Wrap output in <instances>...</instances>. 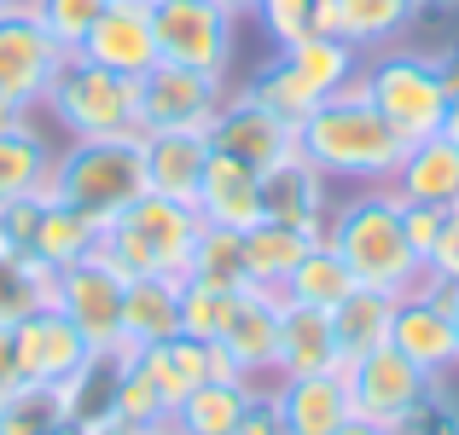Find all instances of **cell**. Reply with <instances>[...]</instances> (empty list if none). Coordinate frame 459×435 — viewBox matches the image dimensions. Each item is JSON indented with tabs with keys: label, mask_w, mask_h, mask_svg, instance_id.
I'll use <instances>...</instances> for the list:
<instances>
[{
	"label": "cell",
	"mask_w": 459,
	"mask_h": 435,
	"mask_svg": "<svg viewBox=\"0 0 459 435\" xmlns=\"http://www.w3.org/2000/svg\"><path fill=\"white\" fill-rule=\"evenodd\" d=\"M297 151H303L325 180H343V186H390L395 168H402L407 140L378 116V105L360 93V81H349L343 93L320 99L303 116Z\"/></svg>",
	"instance_id": "1"
},
{
	"label": "cell",
	"mask_w": 459,
	"mask_h": 435,
	"mask_svg": "<svg viewBox=\"0 0 459 435\" xmlns=\"http://www.w3.org/2000/svg\"><path fill=\"white\" fill-rule=\"evenodd\" d=\"M325 244L343 256L355 285L407 296V290L425 279V261H419L413 238H407V203L395 198V186H360L355 198L332 203Z\"/></svg>",
	"instance_id": "2"
},
{
	"label": "cell",
	"mask_w": 459,
	"mask_h": 435,
	"mask_svg": "<svg viewBox=\"0 0 459 435\" xmlns=\"http://www.w3.org/2000/svg\"><path fill=\"white\" fill-rule=\"evenodd\" d=\"M198 233L204 221L192 203L163 198V192H140L123 215H111L100 226V256L123 279H186Z\"/></svg>",
	"instance_id": "3"
},
{
	"label": "cell",
	"mask_w": 459,
	"mask_h": 435,
	"mask_svg": "<svg viewBox=\"0 0 459 435\" xmlns=\"http://www.w3.org/2000/svg\"><path fill=\"white\" fill-rule=\"evenodd\" d=\"M146 186V140L117 134V140H65L53 151V175H47V198L82 209L88 221H111Z\"/></svg>",
	"instance_id": "4"
},
{
	"label": "cell",
	"mask_w": 459,
	"mask_h": 435,
	"mask_svg": "<svg viewBox=\"0 0 459 435\" xmlns=\"http://www.w3.org/2000/svg\"><path fill=\"white\" fill-rule=\"evenodd\" d=\"M360 93L378 105V116L395 128L407 145L442 134L448 116V88H442L437 53H407V47H378L360 64Z\"/></svg>",
	"instance_id": "5"
},
{
	"label": "cell",
	"mask_w": 459,
	"mask_h": 435,
	"mask_svg": "<svg viewBox=\"0 0 459 435\" xmlns=\"http://www.w3.org/2000/svg\"><path fill=\"white\" fill-rule=\"evenodd\" d=\"M41 116L58 128L65 140H117V134H140L134 116V81L100 70L93 58L70 53L58 64L53 88H47Z\"/></svg>",
	"instance_id": "6"
},
{
	"label": "cell",
	"mask_w": 459,
	"mask_h": 435,
	"mask_svg": "<svg viewBox=\"0 0 459 435\" xmlns=\"http://www.w3.org/2000/svg\"><path fill=\"white\" fill-rule=\"evenodd\" d=\"M152 30H157V58L204 70V76H215V81L233 76L238 18L221 6V0H157Z\"/></svg>",
	"instance_id": "7"
},
{
	"label": "cell",
	"mask_w": 459,
	"mask_h": 435,
	"mask_svg": "<svg viewBox=\"0 0 459 435\" xmlns=\"http://www.w3.org/2000/svg\"><path fill=\"white\" fill-rule=\"evenodd\" d=\"M65 58L70 53L41 30V18L30 6H0V105L41 116L47 88H53Z\"/></svg>",
	"instance_id": "8"
},
{
	"label": "cell",
	"mask_w": 459,
	"mask_h": 435,
	"mask_svg": "<svg viewBox=\"0 0 459 435\" xmlns=\"http://www.w3.org/2000/svg\"><path fill=\"white\" fill-rule=\"evenodd\" d=\"M123 296H128V279L100 250L76 268H58V285H53V308L88 337L93 354H117V360H123Z\"/></svg>",
	"instance_id": "9"
},
{
	"label": "cell",
	"mask_w": 459,
	"mask_h": 435,
	"mask_svg": "<svg viewBox=\"0 0 459 435\" xmlns=\"http://www.w3.org/2000/svg\"><path fill=\"white\" fill-rule=\"evenodd\" d=\"M343 383H349V406H355V418L384 424V430H395L430 389H437V378H430V371H419L395 343H384V348H372V354L349 360V366H343Z\"/></svg>",
	"instance_id": "10"
},
{
	"label": "cell",
	"mask_w": 459,
	"mask_h": 435,
	"mask_svg": "<svg viewBox=\"0 0 459 435\" xmlns=\"http://www.w3.org/2000/svg\"><path fill=\"white\" fill-rule=\"evenodd\" d=\"M221 99H227V81L204 76V70H186V64H169V58H157L134 81L140 134H152V128H210Z\"/></svg>",
	"instance_id": "11"
},
{
	"label": "cell",
	"mask_w": 459,
	"mask_h": 435,
	"mask_svg": "<svg viewBox=\"0 0 459 435\" xmlns=\"http://www.w3.org/2000/svg\"><path fill=\"white\" fill-rule=\"evenodd\" d=\"M210 145L227 157H238V163H250L256 175H268L273 163H285V157H297V128L285 123V116H273L262 99H250L245 88H227L221 111H215L210 123Z\"/></svg>",
	"instance_id": "12"
},
{
	"label": "cell",
	"mask_w": 459,
	"mask_h": 435,
	"mask_svg": "<svg viewBox=\"0 0 459 435\" xmlns=\"http://www.w3.org/2000/svg\"><path fill=\"white\" fill-rule=\"evenodd\" d=\"M12 354H18V378L23 383H47V389H58V383H70L93 360V348H88V337H82L76 325L47 302V308H35L30 320L12 325Z\"/></svg>",
	"instance_id": "13"
},
{
	"label": "cell",
	"mask_w": 459,
	"mask_h": 435,
	"mask_svg": "<svg viewBox=\"0 0 459 435\" xmlns=\"http://www.w3.org/2000/svg\"><path fill=\"white\" fill-rule=\"evenodd\" d=\"M215 343L233 354V366L250 383H273V360H280V290H262V285L233 290Z\"/></svg>",
	"instance_id": "14"
},
{
	"label": "cell",
	"mask_w": 459,
	"mask_h": 435,
	"mask_svg": "<svg viewBox=\"0 0 459 435\" xmlns=\"http://www.w3.org/2000/svg\"><path fill=\"white\" fill-rule=\"evenodd\" d=\"M82 58H93L111 76L140 81L157 64V30H152V6H134V0H111L100 12V23L88 30V41L76 47Z\"/></svg>",
	"instance_id": "15"
},
{
	"label": "cell",
	"mask_w": 459,
	"mask_h": 435,
	"mask_svg": "<svg viewBox=\"0 0 459 435\" xmlns=\"http://www.w3.org/2000/svg\"><path fill=\"white\" fill-rule=\"evenodd\" d=\"M390 343L402 348L419 371H430V378H448V371L459 366V337H454L448 308H437V302H430L419 285L407 290V296H395Z\"/></svg>",
	"instance_id": "16"
},
{
	"label": "cell",
	"mask_w": 459,
	"mask_h": 435,
	"mask_svg": "<svg viewBox=\"0 0 459 435\" xmlns=\"http://www.w3.org/2000/svg\"><path fill=\"white\" fill-rule=\"evenodd\" d=\"M273 406L285 418V435H337L355 418L343 371H308V378H273Z\"/></svg>",
	"instance_id": "17"
},
{
	"label": "cell",
	"mask_w": 459,
	"mask_h": 435,
	"mask_svg": "<svg viewBox=\"0 0 459 435\" xmlns=\"http://www.w3.org/2000/svg\"><path fill=\"white\" fill-rule=\"evenodd\" d=\"M204 226H227V233H250L262 221V175L250 163L227 151H210V168H204V186L192 198Z\"/></svg>",
	"instance_id": "18"
},
{
	"label": "cell",
	"mask_w": 459,
	"mask_h": 435,
	"mask_svg": "<svg viewBox=\"0 0 459 435\" xmlns=\"http://www.w3.org/2000/svg\"><path fill=\"white\" fill-rule=\"evenodd\" d=\"M262 215H273V221H291V226H303V233H320V238H325V215H332V180H325L303 151L285 157V163H273L268 175H262Z\"/></svg>",
	"instance_id": "19"
},
{
	"label": "cell",
	"mask_w": 459,
	"mask_h": 435,
	"mask_svg": "<svg viewBox=\"0 0 459 435\" xmlns=\"http://www.w3.org/2000/svg\"><path fill=\"white\" fill-rule=\"evenodd\" d=\"M146 140V186L163 198L192 203L204 186V168H210V128H152Z\"/></svg>",
	"instance_id": "20"
},
{
	"label": "cell",
	"mask_w": 459,
	"mask_h": 435,
	"mask_svg": "<svg viewBox=\"0 0 459 435\" xmlns=\"http://www.w3.org/2000/svg\"><path fill=\"white\" fill-rule=\"evenodd\" d=\"M395 198L402 203H430V209H454L459 203V145L448 134L413 140L395 168Z\"/></svg>",
	"instance_id": "21"
},
{
	"label": "cell",
	"mask_w": 459,
	"mask_h": 435,
	"mask_svg": "<svg viewBox=\"0 0 459 435\" xmlns=\"http://www.w3.org/2000/svg\"><path fill=\"white\" fill-rule=\"evenodd\" d=\"M308 371H343L332 313L297 308V302L280 296V360H273V378H308Z\"/></svg>",
	"instance_id": "22"
},
{
	"label": "cell",
	"mask_w": 459,
	"mask_h": 435,
	"mask_svg": "<svg viewBox=\"0 0 459 435\" xmlns=\"http://www.w3.org/2000/svg\"><path fill=\"white\" fill-rule=\"evenodd\" d=\"M180 337V279H128L123 296V360Z\"/></svg>",
	"instance_id": "23"
},
{
	"label": "cell",
	"mask_w": 459,
	"mask_h": 435,
	"mask_svg": "<svg viewBox=\"0 0 459 435\" xmlns=\"http://www.w3.org/2000/svg\"><path fill=\"white\" fill-rule=\"evenodd\" d=\"M53 151H58V145L41 134V123H35V116H18V123L0 128V203H18V198L47 192Z\"/></svg>",
	"instance_id": "24"
},
{
	"label": "cell",
	"mask_w": 459,
	"mask_h": 435,
	"mask_svg": "<svg viewBox=\"0 0 459 435\" xmlns=\"http://www.w3.org/2000/svg\"><path fill=\"white\" fill-rule=\"evenodd\" d=\"M314 244H320V233H303V226H291V221L262 215V221L245 233V279L262 285V290H280Z\"/></svg>",
	"instance_id": "25"
},
{
	"label": "cell",
	"mask_w": 459,
	"mask_h": 435,
	"mask_svg": "<svg viewBox=\"0 0 459 435\" xmlns=\"http://www.w3.org/2000/svg\"><path fill=\"white\" fill-rule=\"evenodd\" d=\"M250 395H256V383H245V378H233V383L227 378H204L198 389L175 406L169 435H238V418H245Z\"/></svg>",
	"instance_id": "26"
},
{
	"label": "cell",
	"mask_w": 459,
	"mask_h": 435,
	"mask_svg": "<svg viewBox=\"0 0 459 435\" xmlns=\"http://www.w3.org/2000/svg\"><path fill=\"white\" fill-rule=\"evenodd\" d=\"M390 320H395V296H390V290H372V285L349 290V296L332 308V337H337L343 366L390 343Z\"/></svg>",
	"instance_id": "27"
},
{
	"label": "cell",
	"mask_w": 459,
	"mask_h": 435,
	"mask_svg": "<svg viewBox=\"0 0 459 435\" xmlns=\"http://www.w3.org/2000/svg\"><path fill=\"white\" fill-rule=\"evenodd\" d=\"M273 53H285V64H291L320 99H332L349 81H360V64H367V53H360L355 41H343V35H308V41L273 47Z\"/></svg>",
	"instance_id": "28"
},
{
	"label": "cell",
	"mask_w": 459,
	"mask_h": 435,
	"mask_svg": "<svg viewBox=\"0 0 459 435\" xmlns=\"http://www.w3.org/2000/svg\"><path fill=\"white\" fill-rule=\"evenodd\" d=\"M419 23V0H332V35L355 41L360 53L402 41Z\"/></svg>",
	"instance_id": "29"
},
{
	"label": "cell",
	"mask_w": 459,
	"mask_h": 435,
	"mask_svg": "<svg viewBox=\"0 0 459 435\" xmlns=\"http://www.w3.org/2000/svg\"><path fill=\"white\" fill-rule=\"evenodd\" d=\"M93 250H100V221H88L82 209H70V203L47 198L41 203V221H35V244L30 256L47 261V268H76V261H88Z\"/></svg>",
	"instance_id": "30"
},
{
	"label": "cell",
	"mask_w": 459,
	"mask_h": 435,
	"mask_svg": "<svg viewBox=\"0 0 459 435\" xmlns=\"http://www.w3.org/2000/svg\"><path fill=\"white\" fill-rule=\"evenodd\" d=\"M134 360L146 366V378L157 383V389H163L169 418H175V406L210 378V343H198V337H186V331L169 337V343H157V348H140Z\"/></svg>",
	"instance_id": "31"
},
{
	"label": "cell",
	"mask_w": 459,
	"mask_h": 435,
	"mask_svg": "<svg viewBox=\"0 0 459 435\" xmlns=\"http://www.w3.org/2000/svg\"><path fill=\"white\" fill-rule=\"evenodd\" d=\"M349 290H355V273H349V268H343V256H337V250L320 238V244H314L308 256L291 268V279L280 285V296H285V302H297V308H320V313H332L337 302L349 296Z\"/></svg>",
	"instance_id": "32"
},
{
	"label": "cell",
	"mask_w": 459,
	"mask_h": 435,
	"mask_svg": "<svg viewBox=\"0 0 459 435\" xmlns=\"http://www.w3.org/2000/svg\"><path fill=\"white\" fill-rule=\"evenodd\" d=\"M53 285H58V273L47 268V261L18 256V250L0 244V325H18V320H30L35 308H47V302H53Z\"/></svg>",
	"instance_id": "33"
},
{
	"label": "cell",
	"mask_w": 459,
	"mask_h": 435,
	"mask_svg": "<svg viewBox=\"0 0 459 435\" xmlns=\"http://www.w3.org/2000/svg\"><path fill=\"white\" fill-rule=\"evenodd\" d=\"M117 424H128L134 435H169V401L163 389L146 378V366H140L134 354L123 360V371H117V406H111Z\"/></svg>",
	"instance_id": "34"
},
{
	"label": "cell",
	"mask_w": 459,
	"mask_h": 435,
	"mask_svg": "<svg viewBox=\"0 0 459 435\" xmlns=\"http://www.w3.org/2000/svg\"><path fill=\"white\" fill-rule=\"evenodd\" d=\"M245 93H250V99H262L273 116H285L291 128H303V116L320 105V93H314L308 81L297 76L291 64H285V53H273L268 64H256V76L245 81Z\"/></svg>",
	"instance_id": "35"
},
{
	"label": "cell",
	"mask_w": 459,
	"mask_h": 435,
	"mask_svg": "<svg viewBox=\"0 0 459 435\" xmlns=\"http://www.w3.org/2000/svg\"><path fill=\"white\" fill-rule=\"evenodd\" d=\"M186 279H204L215 290H238L245 279V233H227V226H204L198 244H192V268Z\"/></svg>",
	"instance_id": "36"
},
{
	"label": "cell",
	"mask_w": 459,
	"mask_h": 435,
	"mask_svg": "<svg viewBox=\"0 0 459 435\" xmlns=\"http://www.w3.org/2000/svg\"><path fill=\"white\" fill-rule=\"evenodd\" d=\"M58 424H65V395L47 383H18L0 406V435H53Z\"/></svg>",
	"instance_id": "37"
},
{
	"label": "cell",
	"mask_w": 459,
	"mask_h": 435,
	"mask_svg": "<svg viewBox=\"0 0 459 435\" xmlns=\"http://www.w3.org/2000/svg\"><path fill=\"white\" fill-rule=\"evenodd\" d=\"M256 23L268 30L273 47L308 41V35H332V0H262Z\"/></svg>",
	"instance_id": "38"
},
{
	"label": "cell",
	"mask_w": 459,
	"mask_h": 435,
	"mask_svg": "<svg viewBox=\"0 0 459 435\" xmlns=\"http://www.w3.org/2000/svg\"><path fill=\"white\" fill-rule=\"evenodd\" d=\"M105 6H111V0H30V12L41 18V30L53 35L65 53H76V47L88 41V30L100 23Z\"/></svg>",
	"instance_id": "39"
},
{
	"label": "cell",
	"mask_w": 459,
	"mask_h": 435,
	"mask_svg": "<svg viewBox=\"0 0 459 435\" xmlns=\"http://www.w3.org/2000/svg\"><path fill=\"white\" fill-rule=\"evenodd\" d=\"M227 302H233V290H215L204 279H180V331L198 337V343H215V331L227 320Z\"/></svg>",
	"instance_id": "40"
},
{
	"label": "cell",
	"mask_w": 459,
	"mask_h": 435,
	"mask_svg": "<svg viewBox=\"0 0 459 435\" xmlns=\"http://www.w3.org/2000/svg\"><path fill=\"white\" fill-rule=\"evenodd\" d=\"M395 435H459V401L442 389V378H437V389H430L425 401L395 424Z\"/></svg>",
	"instance_id": "41"
},
{
	"label": "cell",
	"mask_w": 459,
	"mask_h": 435,
	"mask_svg": "<svg viewBox=\"0 0 459 435\" xmlns=\"http://www.w3.org/2000/svg\"><path fill=\"white\" fill-rule=\"evenodd\" d=\"M425 273H430V279H454V285H459V203L442 215L437 244L425 250Z\"/></svg>",
	"instance_id": "42"
},
{
	"label": "cell",
	"mask_w": 459,
	"mask_h": 435,
	"mask_svg": "<svg viewBox=\"0 0 459 435\" xmlns=\"http://www.w3.org/2000/svg\"><path fill=\"white\" fill-rule=\"evenodd\" d=\"M238 435H285V418H280V406H273V389H262V383H256L245 418H238Z\"/></svg>",
	"instance_id": "43"
},
{
	"label": "cell",
	"mask_w": 459,
	"mask_h": 435,
	"mask_svg": "<svg viewBox=\"0 0 459 435\" xmlns=\"http://www.w3.org/2000/svg\"><path fill=\"white\" fill-rule=\"evenodd\" d=\"M442 215H448V209H430V203H407V238H413L419 261H425V250L437 244V233H442Z\"/></svg>",
	"instance_id": "44"
},
{
	"label": "cell",
	"mask_w": 459,
	"mask_h": 435,
	"mask_svg": "<svg viewBox=\"0 0 459 435\" xmlns=\"http://www.w3.org/2000/svg\"><path fill=\"white\" fill-rule=\"evenodd\" d=\"M18 354H12V325H0V406L12 401V389H18Z\"/></svg>",
	"instance_id": "45"
},
{
	"label": "cell",
	"mask_w": 459,
	"mask_h": 435,
	"mask_svg": "<svg viewBox=\"0 0 459 435\" xmlns=\"http://www.w3.org/2000/svg\"><path fill=\"white\" fill-rule=\"evenodd\" d=\"M419 290H425V296L437 302V308H448L454 337H459V285H454V279H430V273H425V279H419Z\"/></svg>",
	"instance_id": "46"
},
{
	"label": "cell",
	"mask_w": 459,
	"mask_h": 435,
	"mask_svg": "<svg viewBox=\"0 0 459 435\" xmlns=\"http://www.w3.org/2000/svg\"><path fill=\"white\" fill-rule=\"evenodd\" d=\"M437 70H442V88H448V99H459V41H448V53H437Z\"/></svg>",
	"instance_id": "47"
},
{
	"label": "cell",
	"mask_w": 459,
	"mask_h": 435,
	"mask_svg": "<svg viewBox=\"0 0 459 435\" xmlns=\"http://www.w3.org/2000/svg\"><path fill=\"white\" fill-rule=\"evenodd\" d=\"M337 435H395V430H384V424H367V418H349Z\"/></svg>",
	"instance_id": "48"
},
{
	"label": "cell",
	"mask_w": 459,
	"mask_h": 435,
	"mask_svg": "<svg viewBox=\"0 0 459 435\" xmlns=\"http://www.w3.org/2000/svg\"><path fill=\"white\" fill-rule=\"evenodd\" d=\"M221 6H227V12H233V18H238V23H245V18H256V12H262V0H221Z\"/></svg>",
	"instance_id": "49"
},
{
	"label": "cell",
	"mask_w": 459,
	"mask_h": 435,
	"mask_svg": "<svg viewBox=\"0 0 459 435\" xmlns=\"http://www.w3.org/2000/svg\"><path fill=\"white\" fill-rule=\"evenodd\" d=\"M442 134L459 145V99H448V116H442Z\"/></svg>",
	"instance_id": "50"
},
{
	"label": "cell",
	"mask_w": 459,
	"mask_h": 435,
	"mask_svg": "<svg viewBox=\"0 0 459 435\" xmlns=\"http://www.w3.org/2000/svg\"><path fill=\"white\" fill-rule=\"evenodd\" d=\"M419 12H459V0H419Z\"/></svg>",
	"instance_id": "51"
},
{
	"label": "cell",
	"mask_w": 459,
	"mask_h": 435,
	"mask_svg": "<svg viewBox=\"0 0 459 435\" xmlns=\"http://www.w3.org/2000/svg\"><path fill=\"white\" fill-rule=\"evenodd\" d=\"M53 435H88V430H82V424H70V418H65V424H58Z\"/></svg>",
	"instance_id": "52"
},
{
	"label": "cell",
	"mask_w": 459,
	"mask_h": 435,
	"mask_svg": "<svg viewBox=\"0 0 459 435\" xmlns=\"http://www.w3.org/2000/svg\"><path fill=\"white\" fill-rule=\"evenodd\" d=\"M0 6H30V0H0Z\"/></svg>",
	"instance_id": "53"
},
{
	"label": "cell",
	"mask_w": 459,
	"mask_h": 435,
	"mask_svg": "<svg viewBox=\"0 0 459 435\" xmlns=\"http://www.w3.org/2000/svg\"><path fill=\"white\" fill-rule=\"evenodd\" d=\"M134 6H157V0H134Z\"/></svg>",
	"instance_id": "54"
}]
</instances>
